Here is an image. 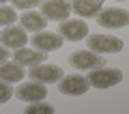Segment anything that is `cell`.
I'll use <instances>...</instances> for the list:
<instances>
[{
  "label": "cell",
  "mask_w": 129,
  "mask_h": 114,
  "mask_svg": "<svg viewBox=\"0 0 129 114\" xmlns=\"http://www.w3.org/2000/svg\"><path fill=\"white\" fill-rule=\"evenodd\" d=\"M88 84L95 88H112L116 86V84L123 82V71L120 69H108L106 65L103 67H97V69H90V73H88Z\"/></svg>",
  "instance_id": "cell-1"
},
{
  "label": "cell",
  "mask_w": 129,
  "mask_h": 114,
  "mask_svg": "<svg viewBox=\"0 0 129 114\" xmlns=\"http://www.w3.org/2000/svg\"><path fill=\"white\" fill-rule=\"evenodd\" d=\"M86 45L88 50L97 52V54H118L123 52L125 43L123 39L110 35H86Z\"/></svg>",
  "instance_id": "cell-2"
},
{
  "label": "cell",
  "mask_w": 129,
  "mask_h": 114,
  "mask_svg": "<svg viewBox=\"0 0 129 114\" xmlns=\"http://www.w3.org/2000/svg\"><path fill=\"white\" fill-rule=\"evenodd\" d=\"M69 63L73 69H82V71H90V69L103 67L106 65V58L101 54H97L92 50H78L69 56Z\"/></svg>",
  "instance_id": "cell-3"
},
{
  "label": "cell",
  "mask_w": 129,
  "mask_h": 114,
  "mask_svg": "<svg viewBox=\"0 0 129 114\" xmlns=\"http://www.w3.org/2000/svg\"><path fill=\"white\" fill-rule=\"evenodd\" d=\"M97 22L103 28H123L129 24V13L120 7H110V9H101L97 13Z\"/></svg>",
  "instance_id": "cell-4"
},
{
  "label": "cell",
  "mask_w": 129,
  "mask_h": 114,
  "mask_svg": "<svg viewBox=\"0 0 129 114\" xmlns=\"http://www.w3.org/2000/svg\"><path fill=\"white\" fill-rule=\"evenodd\" d=\"M28 75H30V80H35V82H41V84H54L58 82L60 78H62V69L56 67V65H35V67H30V71H28Z\"/></svg>",
  "instance_id": "cell-5"
},
{
  "label": "cell",
  "mask_w": 129,
  "mask_h": 114,
  "mask_svg": "<svg viewBox=\"0 0 129 114\" xmlns=\"http://www.w3.org/2000/svg\"><path fill=\"white\" fill-rule=\"evenodd\" d=\"M58 35L62 37V39H67V41H80V39H86L88 35V26L84 19H62V24H60L58 28Z\"/></svg>",
  "instance_id": "cell-6"
},
{
  "label": "cell",
  "mask_w": 129,
  "mask_h": 114,
  "mask_svg": "<svg viewBox=\"0 0 129 114\" xmlns=\"http://www.w3.org/2000/svg\"><path fill=\"white\" fill-rule=\"evenodd\" d=\"M17 99H22L24 103H32V101H43L47 97V84L41 82H26L19 84L17 91H15Z\"/></svg>",
  "instance_id": "cell-7"
},
{
  "label": "cell",
  "mask_w": 129,
  "mask_h": 114,
  "mask_svg": "<svg viewBox=\"0 0 129 114\" xmlns=\"http://www.w3.org/2000/svg\"><path fill=\"white\" fill-rule=\"evenodd\" d=\"M41 11L45 19H54V22H62L71 15V7L67 0H45Z\"/></svg>",
  "instance_id": "cell-8"
},
{
  "label": "cell",
  "mask_w": 129,
  "mask_h": 114,
  "mask_svg": "<svg viewBox=\"0 0 129 114\" xmlns=\"http://www.w3.org/2000/svg\"><path fill=\"white\" fill-rule=\"evenodd\" d=\"M32 45L41 52H54L62 47V37L58 32H47V30H39L32 37Z\"/></svg>",
  "instance_id": "cell-9"
},
{
  "label": "cell",
  "mask_w": 129,
  "mask_h": 114,
  "mask_svg": "<svg viewBox=\"0 0 129 114\" xmlns=\"http://www.w3.org/2000/svg\"><path fill=\"white\" fill-rule=\"evenodd\" d=\"M0 41H2V45L7 47V50H17V47H24L28 41L26 37V30H24L22 26H13L11 24L9 28H5V30L0 32Z\"/></svg>",
  "instance_id": "cell-10"
},
{
  "label": "cell",
  "mask_w": 129,
  "mask_h": 114,
  "mask_svg": "<svg viewBox=\"0 0 129 114\" xmlns=\"http://www.w3.org/2000/svg\"><path fill=\"white\" fill-rule=\"evenodd\" d=\"M60 82V93H64V95H84V93L90 88V84H88V80L84 78V75H78V73H73V75H64L62 80H58Z\"/></svg>",
  "instance_id": "cell-11"
},
{
  "label": "cell",
  "mask_w": 129,
  "mask_h": 114,
  "mask_svg": "<svg viewBox=\"0 0 129 114\" xmlns=\"http://www.w3.org/2000/svg\"><path fill=\"white\" fill-rule=\"evenodd\" d=\"M45 58H47V52H41V50H28L26 45L24 47H17L15 50V54H13V60L15 63H19L22 67H35V65H39V63H45Z\"/></svg>",
  "instance_id": "cell-12"
},
{
  "label": "cell",
  "mask_w": 129,
  "mask_h": 114,
  "mask_svg": "<svg viewBox=\"0 0 129 114\" xmlns=\"http://www.w3.org/2000/svg\"><path fill=\"white\" fill-rule=\"evenodd\" d=\"M69 7L80 17H95L101 11V0H71Z\"/></svg>",
  "instance_id": "cell-13"
},
{
  "label": "cell",
  "mask_w": 129,
  "mask_h": 114,
  "mask_svg": "<svg viewBox=\"0 0 129 114\" xmlns=\"http://www.w3.org/2000/svg\"><path fill=\"white\" fill-rule=\"evenodd\" d=\"M19 24H22V28H26V30H30V32H39V30H43V28L47 26V19L43 17V13L28 9L26 13L19 17Z\"/></svg>",
  "instance_id": "cell-14"
},
{
  "label": "cell",
  "mask_w": 129,
  "mask_h": 114,
  "mask_svg": "<svg viewBox=\"0 0 129 114\" xmlns=\"http://www.w3.org/2000/svg\"><path fill=\"white\" fill-rule=\"evenodd\" d=\"M0 80L7 84H15L24 80V67L19 63H0Z\"/></svg>",
  "instance_id": "cell-15"
},
{
  "label": "cell",
  "mask_w": 129,
  "mask_h": 114,
  "mask_svg": "<svg viewBox=\"0 0 129 114\" xmlns=\"http://www.w3.org/2000/svg\"><path fill=\"white\" fill-rule=\"evenodd\" d=\"M15 19H17V13L13 7L0 5V26H11V24H15Z\"/></svg>",
  "instance_id": "cell-16"
},
{
  "label": "cell",
  "mask_w": 129,
  "mask_h": 114,
  "mask_svg": "<svg viewBox=\"0 0 129 114\" xmlns=\"http://www.w3.org/2000/svg\"><path fill=\"white\" fill-rule=\"evenodd\" d=\"M37 112H47V114H52V112H54V105L43 103V101H32V103L26 105V114H37Z\"/></svg>",
  "instance_id": "cell-17"
},
{
  "label": "cell",
  "mask_w": 129,
  "mask_h": 114,
  "mask_svg": "<svg viewBox=\"0 0 129 114\" xmlns=\"http://www.w3.org/2000/svg\"><path fill=\"white\" fill-rule=\"evenodd\" d=\"M11 2H13V9H22V11L35 9L41 5V0H11Z\"/></svg>",
  "instance_id": "cell-18"
},
{
  "label": "cell",
  "mask_w": 129,
  "mask_h": 114,
  "mask_svg": "<svg viewBox=\"0 0 129 114\" xmlns=\"http://www.w3.org/2000/svg\"><path fill=\"white\" fill-rule=\"evenodd\" d=\"M11 97H13V88H11V84H7V82L0 80V103H7Z\"/></svg>",
  "instance_id": "cell-19"
},
{
  "label": "cell",
  "mask_w": 129,
  "mask_h": 114,
  "mask_svg": "<svg viewBox=\"0 0 129 114\" xmlns=\"http://www.w3.org/2000/svg\"><path fill=\"white\" fill-rule=\"evenodd\" d=\"M7 58H9V50L5 45H0V63H5Z\"/></svg>",
  "instance_id": "cell-20"
},
{
  "label": "cell",
  "mask_w": 129,
  "mask_h": 114,
  "mask_svg": "<svg viewBox=\"0 0 129 114\" xmlns=\"http://www.w3.org/2000/svg\"><path fill=\"white\" fill-rule=\"evenodd\" d=\"M5 2H9V0H0V5H5Z\"/></svg>",
  "instance_id": "cell-21"
},
{
  "label": "cell",
  "mask_w": 129,
  "mask_h": 114,
  "mask_svg": "<svg viewBox=\"0 0 129 114\" xmlns=\"http://www.w3.org/2000/svg\"><path fill=\"white\" fill-rule=\"evenodd\" d=\"M118 2H125V0H118Z\"/></svg>",
  "instance_id": "cell-22"
}]
</instances>
